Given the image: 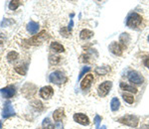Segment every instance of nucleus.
<instances>
[{"label": "nucleus", "instance_id": "f257e3e1", "mask_svg": "<svg viewBox=\"0 0 149 129\" xmlns=\"http://www.w3.org/2000/svg\"><path fill=\"white\" fill-rule=\"evenodd\" d=\"M141 22H142V17L136 12H132L126 18V26L131 29H135V28L139 27Z\"/></svg>", "mask_w": 149, "mask_h": 129}, {"label": "nucleus", "instance_id": "f03ea898", "mask_svg": "<svg viewBox=\"0 0 149 129\" xmlns=\"http://www.w3.org/2000/svg\"><path fill=\"white\" fill-rule=\"evenodd\" d=\"M49 80H50V83H54V85H63V83H67L68 78H67V76L65 75L63 71H55L49 76Z\"/></svg>", "mask_w": 149, "mask_h": 129}, {"label": "nucleus", "instance_id": "7ed1b4c3", "mask_svg": "<svg viewBox=\"0 0 149 129\" xmlns=\"http://www.w3.org/2000/svg\"><path fill=\"white\" fill-rule=\"evenodd\" d=\"M118 122L129 126V127H137L139 118L136 115H133V114H127V115H123L120 118H118Z\"/></svg>", "mask_w": 149, "mask_h": 129}, {"label": "nucleus", "instance_id": "20e7f679", "mask_svg": "<svg viewBox=\"0 0 149 129\" xmlns=\"http://www.w3.org/2000/svg\"><path fill=\"white\" fill-rule=\"evenodd\" d=\"M111 87H112V83L110 82V80H105V82L102 83L100 85H98V88H97L98 96L105 97L107 94H109Z\"/></svg>", "mask_w": 149, "mask_h": 129}, {"label": "nucleus", "instance_id": "39448f33", "mask_svg": "<svg viewBox=\"0 0 149 129\" xmlns=\"http://www.w3.org/2000/svg\"><path fill=\"white\" fill-rule=\"evenodd\" d=\"M128 80L134 85H142L144 82V78L138 71H131L128 74Z\"/></svg>", "mask_w": 149, "mask_h": 129}, {"label": "nucleus", "instance_id": "423d86ee", "mask_svg": "<svg viewBox=\"0 0 149 129\" xmlns=\"http://www.w3.org/2000/svg\"><path fill=\"white\" fill-rule=\"evenodd\" d=\"M46 38H47V32L46 31H42V32H40L38 35L33 36L31 39L27 40V42H28V44H30V45H39L44 41Z\"/></svg>", "mask_w": 149, "mask_h": 129}, {"label": "nucleus", "instance_id": "0eeeda50", "mask_svg": "<svg viewBox=\"0 0 149 129\" xmlns=\"http://www.w3.org/2000/svg\"><path fill=\"white\" fill-rule=\"evenodd\" d=\"M93 83V75L92 74H88V75H86L85 78L81 80V88L83 90H88L92 87Z\"/></svg>", "mask_w": 149, "mask_h": 129}, {"label": "nucleus", "instance_id": "6e6552de", "mask_svg": "<svg viewBox=\"0 0 149 129\" xmlns=\"http://www.w3.org/2000/svg\"><path fill=\"white\" fill-rule=\"evenodd\" d=\"M73 118L77 123L81 124V125H84V126L90 125V122H91L90 118H88L85 113H76V114H74Z\"/></svg>", "mask_w": 149, "mask_h": 129}, {"label": "nucleus", "instance_id": "1a4fd4ad", "mask_svg": "<svg viewBox=\"0 0 149 129\" xmlns=\"http://www.w3.org/2000/svg\"><path fill=\"white\" fill-rule=\"evenodd\" d=\"M0 94L4 98H11L16 94V89L13 85H7V87H3L0 89Z\"/></svg>", "mask_w": 149, "mask_h": 129}, {"label": "nucleus", "instance_id": "9d476101", "mask_svg": "<svg viewBox=\"0 0 149 129\" xmlns=\"http://www.w3.org/2000/svg\"><path fill=\"white\" fill-rule=\"evenodd\" d=\"M15 115H16V112L14 110L12 104L10 102H7L3 107V110H2V117L9 118V117H12V116H15Z\"/></svg>", "mask_w": 149, "mask_h": 129}, {"label": "nucleus", "instance_id": "9b49d317", "mask_svg": "<svg viewBox=\"0 0 149 129\" xmlns=\"http://www.w3.org/2000/svg\"><path fill=\"white\" fill-rule=\"evenodd\" d=\"M39 94L42 98L50 99L53 96V94H54V89L50 85H46V87H43L42 88H40Z\"/></svg>", "mask_w": 149, "mask_h": 129}, {"label": "nucleus", "instance_id": "f8f14e48", "mask_svg": "<svg viewBox=\"0 0 149 129\" xmlns=\"http://www.w3.org/2000/svg\"><path fill=\"white\" fill-rule=\"evenodd\" d=\"M109 50L110 51V53H112L115 56H121L122 52H123V47L119 44V42H112L109 45Z\"/></svg>", "mask_w": 149, "mask_h": 129}, {"label": "nucleus", "instance_id": "ddd939ff", "mask_svg": "<svg viewBox=\"0 0 149 129\" xmlns=\"http://www.w3.org/2000/svg\"><path fill=\"white\" fill-rule=\"evenodd\" d=\"M26 28H27V31L31 35H35V34H37L38 31H39L40 26H39V24L37 22H35V21H30V22L27 24Z\"/></svg>", "mask_w": 149, "mask_h": 129}, {"label": "nucleus", "instance_id": "4468645a", "mask_svg": "<svg viewBox=\"0 0 149 129\" xmlns=\"http://www.w3.org/2000/svg\"><path fill=\"white\" fill-rule=\"evenodd\" d=\"M65 117V110L64 108L60 107V108H57L56 110L53 112V118L56 122H60Z\"/></svg>", "mask_w": 149, "mask_h": 129}, {"label": "nucleus", "instance_id": "2eb2a0df", "mask_svg": "<svg viewBox=\"0 0 149 129\" xmlns=\"http://www.w3.org/2000/svg\"><path fill=\"white\" fill-rule=\"evenodd\" d=\"M129 42H130V36H129V34H127V33H122V34L119 36V44L123 47V49L127 47Z\"/></svg>", "mask_w": 149, "mask_h": 129}, {"label": "nucleus", "instance_id": "dca6fc26", "mask_svg": "<svg viewBox=\"0 0 149 129\" xmlns=\"http://www.w3.org/2000/svg\"><path fill=\"white\" fill-rule=\"evenodd\" d=\"M119 85H120V88L122 90H125V92H133V94H136V92H137V88L134 87L133 85H128V83H126L121 82Z\"/></svg>", "mask_w": 149, "mask_h": 129}, {"label": "nucleus", "instance_id": "f3484780", "mask_svg": "<svg viewBox=\"0 0 149 129\" xmlns=\"http://www.w3.org/2000/svg\"><path fill=\"white\" fill-rule=\"evenodd\" d=\"M93 36V32L88 29H83L80 33V38L81 40H88Z\"/></svg>", "mask_w": 149, "mask_h": 129}, {"label": "nucleus", "instance_id": "a211bd4d", "mask_svg": "<svg viewBox=\"0 0 149 129\" xmlns=\"http://www.w3.org/2000/svg\"><path fill=\"white\" fill-rule=\"evenodd\" d=\"M51 49L54 50L56 53H64L65 52V48L62 44H60L59 42H53L51 43Z\"/></svg>", "mask_w": 149, "mask_h": 129}, {"label": "nucleus", "instance_id": "6ab92c4d", "mask_svg": "<svg viewBox=\"0 0 149 129\" xmlns=\"http://www.w3.org/2000/svg\"><path fill=\"white\" fill-rule=\"evenodd\" d=\"M110 71V68L109 67L107 66H103V67H97L95 69V74L98 76H107Z\"/></svg>", "mask_w": 149, "mask_h": 129}, {"label": "nucleus", "instance_id": "aec40b11", "mask_svg": "<svg viewBox=\"0 0 149 129\" xmlns=\"http://www.w3.org/2000/svg\"><path fill=\"white\" fill-rule=\"evenodd\" d=\"M119 106H120V101L117 97H113L110 101V109L112 111H117L119 109Z\"/></svg>", "mask_w": 149, "mask_h": 129}, {"label": "nucleus", "instance_id": "412c9836", "mask_svg": "<svg viewBox=\"0 0 149 129\" xmlns=\"http://www.w3.org/2000/svg\"><path fill=\"white\" fill-rule=\"evenodd\" d=\"M28 64H20V66H16L15 67V71H17L19 75H22V76H25L26 73H27V70H28Z\"/></svg>", "mask_w": 149, "mask_h": 129}, {"label": "nucleus", "instance_id": "4be33fe9", "mask_svg": "<svg viewBox=\"0 0 149 129\" xmlns=\"http://www.w3.org/2000/svg\"><path fill=\"white\" fill-rule=\"evenodd\" d=\"M18 58H19V54L15 51H10L7 54V60H8V62H10V63H13V62L17 61Z\"/></svg>", "mask_w": 149, "mask_h": 129}, {"label": "nucleus", "instance_id": "5701e85b", "mask_svg": "<svg viewBox=\"0 0 149 129\" xmlns=\"http://www.w3.org/2000/svg\"><path fill=\"white\" fill-rule=\"evenodd\" d=\"M31 105L33 106V108H34L36 111L40 112L44 109V105H43V103L40 101V100H34V101L31 103Z\"/></svg>", "mask_w": 149, "mask_h": 129}, {"label": "nucleus", "instance_id": "b1692460", "mask_svg": "<svg viewBox=\"0 0 149 129\" xmlns=\"http://www.w3.org/2000/svg\"><path fill=\"white\" fill-rule=\"evenodd\" d=\"M122 98H123L124 101L128 104H132L134 102V96L132 94H126V92H123L122 94Z\"/></svg>", "mask_w": 149, "mask_h": 129}, {"label": "nucleus", "instance_id": "393cba45", "mask_svg": "<svg viewBox=\"0 0 149 129\" xmlns=\"http://www.w3.org/2000/svg\"><path fill=\"white\" fill-rule=\"evenodd\" d=\"M21 4H22V2L19 1V0H12V1L9 2L8 8L10 9V10H16Z\"/></svg>", "mask_w": 149, "mask_h": 129}, {"label": "nucleus", "instance_id": "a878e982", "mask_svg": "<svg viewBox=\"0 0 149 129\" xmlns=\"http://www.w3.org/2000/svg\"><path fill=\"white\" fill-rule=\"evenodd\" d=\"M61 62V58L55 55H50L49 56V63L50 64H58Z\"/></svg>", "mask_w": 149, "mask_h": 129}, {"label": "nucleus", "instance_id": "bb28decb", "mask_svg": "<svg viewBox=\"0 0 149 129\" xmlns=\"http://www.w3.org/2000/svg\"><path fill=\"white\" fill-rule=\"evenodd\" d=\"M42 125L45 129H53L54 128V125H53V123L51 122V120H50L49 118H45L44 120H43Z\"/></svg>", "mask_w": 149, "mask_h": 129}, {"label": "nucleus", "instance_id": "cd10ccee", "mask_svg": "<svg viewBox=\"0 0 149 129\" xmlns=\"http://www.w3.org/2000/svg\"><path fill=\"white\" fill-rule=\"evenodd\" d=\"M14 23H15V21L12 20V19H3L1 24H0V26L1 27H8L10 25H13Z\"/></svg>", "mask_w": 149, "mask_h": 129}, {"label": "nucleus", "instance_id": "c85d7f7f", "mask_svg": "<svg viewBox=\"0 0 149 129\" xmlns=\"http://www.w3.org/2000/svg\"><path fill=\"white\" fill-rule=\"evenodd\" d=\"M91 70H92V69H91L90 67H84V68L81 69V73H80V76H79V80H81V78H83V76H85L86 74H88Z\"/></svg>", "mask_w": 149, "mask_h": 129}, {"label": "nucleus", "instance_id": "c756f323", "mask_svg": "<svg viewBox=\"0 0 149 129\" xmlns=\"http://www.w3.org/2000/svg\"><path fill=\"white\" fill-rule=\"evenodd\" d=\"M60 33H61V34L63 35L65 38L70 37V34H71V32L68 30V28H65V27H63L61 30H60Z\"/></svg>", "mask_w": 149, "mask_h": 129}, {"label": "nucleus", "instance_id": "7c9ffc66", "mask_svg": "<svg viewBox=\"0 0 149 129\" xmlns=\"http://www.w3.org/2000/svg\"><path fill=\"white\" fill-rule=\"evenodd\" d=\"M93 122H95V126H97V129H98V127H100V123L102 122V117H100V115H95V119H93Z\"/></svg>", "mask_w": 149, "mask_h": 129}, {"label": "nucleus", "instance_id": "2f4dec72", "mask_svg": "<svg viewBox=\"0 0 149 129\" xmlns=\"http://www.w3.org/2000/svg\"><path fill=\"white\" fill-rule=\"evenodd\" d=\"M53 129H64V125L61 122H56Z\"/></svg>", "mask_w": 149, "mask_h": 129}, {"label": "nucleus", "instance_id": "473e14b6", "mask_svg": "<svg viewBox=\"0 0 149 129\" xmlns=\"http://www.w3.org/2000/svg\"><path fill=\"white\" fill-rule=\"evenodd\" d=\"M73 27H74V21L73 20H71L70 21V24H69V26H68V30L71 32L72 29H73Z\"/></svg>", "mask_w": 149, "mask_h": 129}, {"label": "nucleus", "instance_id": "72a5a7b5", "mask_svg": "<svg viewBox=\"0 0 149 129\" xmlns=\"http://www.w3.org/2000/svg\"><path fill=\"white\" fill-rule=\"evenodd\" d=\"M144 64H145V66L149 69V58H146L145 60H144Z\"/></svg>", "mask_w": 149, "mask_h": 129}, {"label": "nucleus", "instance_id": "f704fd0d", "mask_svg": "<svg viewBox=\"0 0 149 129\" xmlns=\"http://www.w3.org/2000/svg\"><path fill=\"white\" fill-rule=\"evenodd\" d=\"M140 129H149V125H147V124H144V125L141 126Z\"/></svg>", "mask_w": 149, "mask_h": 129}, {"label": "nucleus", "instance_id": "c9c22d12", "mask_svg": "<svg viewBox=\"0 0 149 129\" xmlns=\"http://www.w3.org/2000/svg\"><path fill=\"white\" fill-rule=\"evenodd\" d=\"M3 42H4V38L0 35V44H3Z\"/></svg>", "mask_w": 149, "mask_h": 129}, {"label": "nucleus", "instance_id": "e433bc0d", "mask_svg": "<svg viewBox=\"0 0 149 129\" xmlns=\"http://www.w3.org/2000/svg\"><path fill=\"white\" fill-rule=\"evenodd\" d=\"M100 129H107V126L103 125V126H102V128H100Z\"/></svg>", "mask_w": 149, "mask_h": 129}, {"label": "nucleus", "instance_id": "4c0bfd02", "mask_svg": "<svg viewBox=\"0 0 149 129\" xmlns=\"http://www.w3.org/2000/svg\"><path fill=\"white\" fill-rule=\"evenodd\" d=\"M148 42H149V35H148Z\"/></svg>", "mask_w": 149, "mask_h": 129}, {"label": "nucleus", "instance_id": "58836bf2", "mask_svg": "<svg viewBox=\"0 0 149 129\" xmlns=\"http://www.w3.org/2000/svg\"><path fill=\"white\" fill-rule=\"evenodd\" d=\"M44 129H45V128H44Z\"/></svg>", "mask_w": 149, "mask_h": 129}]
</instances>
